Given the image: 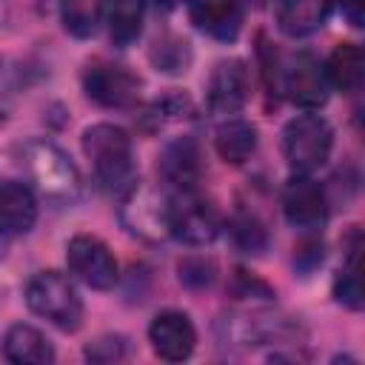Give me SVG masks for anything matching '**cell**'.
<instances>
[{
    "label": "cell",
    "mask_w": 365,
    "mask_h": 365,
    "mask_svg": "<svg viewBox=\"0 0 365 365\" xmlns=\"http://www.w3.org/2000/svg\"><path fill=\"white\" fill-rule=\"evenodd\" d=\"M220 228L222 222L214 205L194 191H180L168 200V237H177L185 245H208Z\"/></svg>",
    "instance_id": "obj_5"
},
{
    "label": "cell",
    "mask_w": 365,
    "mask_h": 365,
    "mask_svg": "<svg viewBox=\"0 0 365 365\" xmlns=\"http://www.w3.org/2000/svg\"><path fill=\"white\" fill-rule=\"evenodd\" d=\"M66 262H68V271L88 288L106 291L117 282V259L111 248L94 234L71 237L66 245Z\"/></svg>",
    "instance_id": "obj_6"
},
{
    "label": "cell",
    "mask_w": 365,
    "mask_h": 365,
    "mask_svg": "<svg viewBox=\"0 0 365 365\" xmlns=\"http://www.w3.org/2000/svg\"><path fill=\"white\" fill-rule=\"evenodd\" d=\"M248 100V68L242 60H222L214 66L205 88L211 114H237Z\"/></svg>",
    "instance_id": "obj_12"
},
{
    "label": "cell",
    "mask_w": 365,
    "mask_h": 365,
    "mask_svg": "<svg viewBox=\"0 0 365 365\" xmlns=\"http://www.w3.org/2000/svg\"><path fill=\"white\" fill-rule=\"evenodd\" d=\"M325 74H328V83L336 86L339 91L351 94L359 88L362 83V74H365V57H362V48L356 43H339L331 57H328V66H325Z\"/></svg>",
    "instance_id": "obj_19"
},
{
    "label": "cell",
    "mask_w": 365,
    "mask_h": 365,
    "mask_svg": "<svg viewBox=\"0 0 365 365\" xmlns=\"http://www.w3.org/2000/svg\"><path fill=\"white\" fill-rule=\"evenodd\" d=\"M240 3H245V6H254V9H259V6H265V0H240Z\"/></svg>",
    "instance_id": "obj_29"
},
{
    "label": "cell",
    "mask_w": 365,
    "mask_h": 365,
    "mask_svg": "<svg viewBox=\"0 0 365 365\" xmlns=\"http://www.w3.org/2000/svg\"><path fill=\"white\" fill-rule=\"evenodd\" d=\"M26 305L60 331H77L83 322V299L60 271L34 274L26 282Z\"/></svg>",
    "instance_id": "obj_3"
},
{
    "label": "cell",
    "mask_w": 365,
    "mask_h": 365,
    "mask_svg": "<svg viewBox=\"0 0 365 365\" xmlns=\"http://www.w3.org/2000/svg\"><path fill=\"white\" fill-rule=\"evenodd\" d=\"M180 282H185L188 288H208L214 282V262L205 257H185L180 262Z\"/></svg>",
    "instance_id": "obj_25"
},
{
    "label": "cell",
    "mask_w": 365,
    "mask_h": 365,
    "mask_svg": "<svg viewBox=\"0 0 365 365\" xmlns=\"http://www.w3.org/2000/svg\"><path fill=\"white\" fill-rule=\"evenodd\" d=\"M83 151L88 154L97 180L108 191H128L134 180V151H131V137L111 123H97L88 125L83 134Z\"/></svg>",
    "instance_id": "obj_2"
},
{
    "label": "cell",
    "mask_w": 365,
    "mask_h": 365,
    "mask_svg": "<svg viewBox=\"0 0 365 365\" xmlns=\"http://www.w3.org/2000/svg\"><path fill=\"white\" fill-rule=\"evenodd\" d=\"M188 17L202 34L231 43L242 29V3L240 0H188Z\"/></svg>",
    "instance_id": "obj_13"
},
{
    "label": "cell",
    "mask_w": 365,
    "mask_h": 365,
    "mask_svg": "<svg viewBox=\"0 0 365 365\" xmlns=\"http://www.w3.org/2000/svg\"><path fill=\"white\" fill-rule=\"evenodd\" d=\"M282 214L299 231H319L328 220L325 188L308 174H294L282 188Z\"/></svg>",
    "instance_id": "obj_9"
},
{
    "label": "cell",
    "mask_w": 365,
    "mask_h": 365,
    "mask_svg": "<svg viewBox=\"0 0 365 365\" xmlns=\"http://www.w3.org/2000/svg\"><path fill=\"white\" fill-rule=\"evenodd\" d=\"M148 339L151 348L160 359L165 362H182L191 356L194 345H197V331L188 319V314L182 311H163L151 319L148 325Z\"/></svg>",
    "instance_id": "obj_11"
},
{
    "label": "cell",
    "mask_w": 365,
    "mask_h": 365,
    "mask_svg": "<svg viewBox=\"0 0 365 365\" xmlns=\"http://www.w3.org/2000/svg\"><path fill=\"white\" fill-rule=\"evenodd\" d=\"M231 240L245 254H262L268 248V231H265L262 220L257 214H248V211L234 214V220H231Z\"/></svg>",
    "instance_id": "obj_22"
},
{
    "label": "cell",
    "mask_w": 365,
    "mask_h": 365,
    "mask_svg": "<svg viewBox=\"0 0 365 365\" xmlns=\"http://www.w3.org/2000/svg\"><path fill=\"white\" fill-rule=\"evenodd\" d=\"M143 17H145V0H108L106 23L111 43L120 48L131 46L143 31Z\"/></svg>",
    "instance_id": "obj_18"
},
{
    "label": "cell",
    "mask_w": 365,
    "mask_h": 365,
    "mask_svg": "<svg viewBox=\"0 0 365 365\" xmlns=\"http://www.w3.org/2000/svg\"><path fill=\"white\" fill-rule=\"evenodd\" d=\"M157 3H163V6H177V3H182V0H157Z\"/></svg>",
    "instance_id": "obj_30"
},
{
    "label": "cell",
    "mask_w": 365,
    "mask_h": 365,
    "mask_svg": "<svg viewBox=\"0 0 365 365\" xmlns=\"http://www.w3.org/2000/svg\"><path fill=\"white\" fill-rule=\"evenodd\" d=\"M322 257H325L322 240H305V242H299V248H297V254H294V265H297L299 271H314V268L322 262Z\"/></svg>",
    "instance_id": "obj_27"
},
{
    "label": "cell",
    "mask_w": 365,
    "mask_h": 365,
    "mask_svg": "<svg viewBox=\"0 0 365 365\" xmlns=\"http://www.w3.org/2000/svg\"><path fill=\"white\" fill-rule=\"evenodd\" d=\"M334 9V0H279L277 23L288 37H305L317 31Z\"/></svg>",
    "instance_id": "obj_17"
},
{
    "label": "cell",
    "mask_w": 365,
    "mask_h": 365,
    "mask_svg": "<svg viewBox=\"0 0 365 365\" xmlns=\"http://www.w3.org/2000/svg\"><path fill=\"white\" fill-rule=\"evenodd\" d=\"M17 165L31 191L54 205H74L83 194V180L68 154L51 140H26L17 148Z\"/></svg>",
    "instance_id": "obj_1"
},
{
    "label": "cell",
    "mask_w": 365,
    "mask_h": 365,
    "mask_svg": "<svg viewBox=\"0 0 365 365\" xmlns=\"http://www.w3.org/2000/svg\"><path fill=\"white\" fill-rule=\"evenodd\" d=\"M362 3L365 0H342L345 17L351 20V26H362Z\"/></svg>",
    "instance_id": "obj_28"
},
{
    "label": "cell",
    "mask_w": 365,
    "mask_h": 365,
    "mask_svg": "<svg viewBox=\"0 0 365 365\" xmlns=\"http://www.w3.org/2000/svg\"><path fill=\"white\" fill-rule=\"evenodd\" d=\"M106 6L108 0H60V17H63L66 31L80 40L94 37L103 23Z\"/></svg>",
    "instance_id": "obj_21"
},
{
    "label": "cell",
    "mask_w": 365,
    "mask_h": 365,
    "mask_svg": "<svg viewBox=\"0 0 365 365\" xmlns=\"http://www.w3.org/2000/svg\"><path fill=\"white\" fill-rule=\"evenodd\" d=\"M151 60L157 66V71H168V74H180L185 71L191 54H188V43L185 40H168V43H157L151 51Z\"/></svg>",
    "instance_id": "obj_23"
},
{
    "label": "cell",
    "mask_w": 365,
    "mask_h": 365,
    "mask_svg": "<svg viewBox=\"0 0 365 365\" xmlns=\"http://www.w3.org/2000/svg\"><path fill=\"white\" fill-rule=\"evenodd\" d=\"M37 222V200L29 182L0 180V228L9 234H26Z\"/></svg>",
    "instance_id": "obj_15"
},
{
    "label": "cell",
    "mask_w": 365,
    "mask_h": 365,
    "mask_svg": "<svg viewBox=\"0 0 365 365\" xmlns=\"http://www.w3.org/2000/svg\"><path fill=\"white\" fill-rule=\"evenodd\" d=\"M334 145V128L319 114H297L282 128V154L294 174H311L319 168Z\"/></svg>",
    "instance_id": "obj_4"
},
{
    "label": "cell",
    "mask_w": 365,
    "mask_h": 365,
    "mask_svg": "<svg viewBox=\"0 0 365 365\" xmlns=\"http://www.w3.org/2000/svg\"><path fill=\"white\" fill-rule=\"evenodd\" d=\"M86 356L91 362H114L125 356V339L123 336H100L86 348Z\"/></svg>",
    "instance_id": "obj_26"
},
{
    "label": "cell",
    "mask_w": 365,
    "mask_h": 365,
    "mask_svg": "<svg viewBox=\"0 0 365 365\" xmlns=\"http://www.w3.org/2000/svg\"><path fill=\"white\" fill-rule=\"evenodd\" d=\"M120 220L143 240H163L168 237V200L154 188L134 182L128 191H123Z\"/></svg>",
    "instance_id": "obj_7"
},
{
    "label": "cell",
    "mask_w": 365,
    "mask_h": 365,
    "mask_svg": "<svg viewBox=\"0 0 365 365\" xmlns=\"http://www.w3.org/2000/svg\"><path fill=\"white\" fill-rule=\"evenodd\" d=\"M83 88H86V97L103 108H128L137 103L140 77L131 74L125 66L97 60V63H88V68L83 71Z\"/></svg>",
    "instance_id": "obj_8"
},
{
    "label": "cell",
    "mask_w": 365,
    "mask_h": 365,
    "mask_svg": "<svg viewBox=\"0 0 365 365\" xmlns=\"http://www.w3.org/2000/svg\"><path fill=\"white\" fill-rule=\"evenodd\" d=\"M328 74L314 51H297L282 74V88L299 108H319L328 100Z\"/></svg>",
    "instance_id": "obj_10"
},
{
    "label": "cell",
    "mask_w": 365,
    "mask_h": 365,
    "mask_svg": "<svg viewBox=\"0 0 365 365\" xmlns=\"http://www.w3.org/2000/svg\"><path fill=\"white\" fill-rule=\"evenodd\" d=\"M191 114V106L185 97H165L163 103H154L145 111V125L148 128H163L171 120H185Z\"/></svg>",
    "instance_id": "obj_24"
},
{
    "label": "cell",
    "mask_w": 365,
    "mask_h": 365,
    "mask_svg": "<svg viewBox=\"0 0 365 365\" xmlns=\"http://www.w3.org/2000/svg\"><path fill=\"white\" fill-rule=\"evenodd\" d=\"M3 354L9 362L17 365H46L54 362V348L51 342L34 328V325H11L3 336Z\"/></svg>",
    "instance_id": "obj_16"
},
{
    "label": "cell",
    "mask_w": 365,
    "mask_h": 365,
    "mask_svg": "<svg viewBox=\"0 0 365 365\" xmlns=\"http://www.w3.org/2000/svg\"><path fill=\"white\" fill-rule=\"evenodd\" d=\"M160 177L165 182H171L177 191H194V185L200 182L202 174V163H200V148L191 137H177L171 140L163 154H160Z\"/></svg>",
    "instance_id": "obj_14"
},
{
    "label": "cell",
    "mask_w": 365,
    "mask_h": 365,
    "mask_svg": "<svg viewBox=\"0 0 365 365\" xmlns=\"http://www.w3.org/2000/svg\"><path fill=\"white\" fill-rule=\"evenodd\" d=\"M214 145H217V154L225 163L242 165L257 151V128L248 120H228L217 128Z\"/></svg>",
    "instance_id": "obj_20"
}]
</instances>
